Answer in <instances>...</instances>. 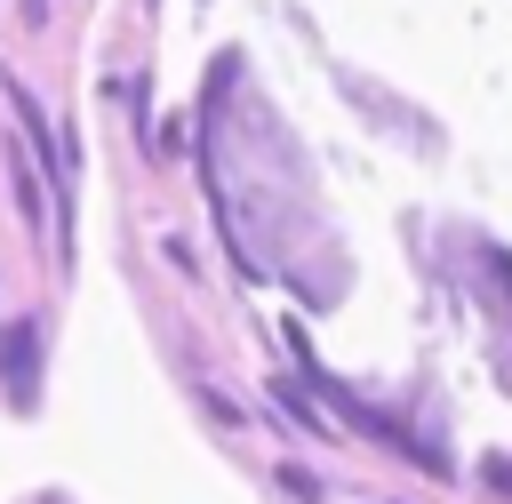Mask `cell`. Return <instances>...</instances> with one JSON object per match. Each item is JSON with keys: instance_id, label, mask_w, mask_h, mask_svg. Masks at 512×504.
I'll return each mask as SVG.
<instances>
[{"instance_id": "1", "label": "cell", "mask_w": 512, "mask_h": 504, "mask_svg": "<svg viewBox=\"0 0 512 504\" xmlns=\"http://www.w3.org/2000/svg\"><path fill=\"white\" fill-rule=\"evenodd\" d=\"M32 376H40V320H16V328L0 336V384H8L16 408L32 400Z\"/></svg>"}, {"instance_id": "2", "label": "cell", "mask_w": 512, "mask_h": 504, "mask_svg": "<svg viewBox=\"0 0 512 504\" xmlns=\"http://www.w3.org/2000/svg\"><path fill=\"white\" fill-rule=\"evenodd\" d=\"M16 208H24V224H48V184H32L24 144H16Z\"/></svg>"}, {"instance_id": "3", "label": "cell", "mask_w": 512, "mask_h": 504, "mask_svg": "<svg viewBox=\"0 0 512 504\" xmlns=\"http://www.w3.org/2000/svg\"><path fill=\"white\" fill-rule=\"evenodd\" d=\"M280 488H288L296 504H320V480H312V472H296V464H280Z\"/></svg>"}, {"instance_id": "4", "label": "cell", "mask_w": 512, "mask_h": 504, "mask_svg": "<svg viewBox=\"0 0 512 504\" xmlns=\"http://www.w3.org/2000/svg\"><path fill=\"white\" fill-rule=\"evenodd\" d=\"M24 16H32V24H48V0H24Z\"/></svg>"}]
</instances>
